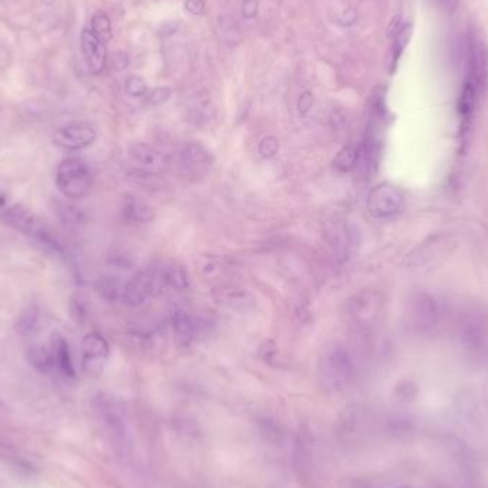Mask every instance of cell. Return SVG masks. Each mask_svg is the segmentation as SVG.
<instances>
[{
	"label": "cell",
	"mask_w": 488,
	"mask_h": 488,
	"mask_svg": "<svg viewBox=\"0 0 488 488\" xmlns=\"http://www.w3.org/2000/svg\"><path fill=\"white\" fill-rule=\"evenodd\" d=\"M2 219L12 228L30 237L32 240L40 243L42 246L51 249L53 252H62V244L54 237L47 224L32 210L22 205H15L8 207L2 213Z\"/></svg>",
	"instance_id": "1"
},
{
	"label": "cell",
	"mask_w": 488,
	"mask_h": 488,
	"mask_svg": "<svg viewBox=\"0 0 488 488\" xmlns=\"http://www.w3.org/2000/svg\"><path fill=\"white\" fill-rule=\"evenodd\" d=\"M93 176L87 163L79 157H66L56 170L57 190L66 199H83L92 189Z\"/></svg>",
	"instance_id": "2"
},
{
	"label": "cell",
	"mask_w": 488,
	"mask_h": 488,
	"mask_svg": "<svg viewBox=\"0 0 488 488\" xmlns=\"http://www.w3.org/2000/svg\"><path fill=\"white\" fill-rule=\"evenodd\" d=\"M320 372L327 384L340 387L347 383L353 374V360L347 348L340 343L327 347L322 357Z\"/></svg>",
	"instance_id": "3"
},
{
	"label": "cell",
	"mask_w": 488,
	"mask_h": 488,
	"mask_svg": "<svg viewBox=\"0 0 488 488\" xmlns=\"http://www.w3.org/2000/svg\"><path fill=\"white\" fill-rule=\"evenodd\" d=\"M96 130L86 121H72L60 126L53 135V143L65 150H82L96 140Z\"/></svg>",
	"instance_id": "4"
},
{
	"label": "cell",
	"mask_w": 488,
	"mask_h": 488,
	"mask_svg": "<svg viewBox=\"0 0 488 488\" xmlns=\"http://www.w3.org/2000/svg\"><path fill=\"white\" fill-rule=\"evenodd\" d=\"M403 202L400 190L390 185H380L369 193L367 210L376 219H389L400 212Z\"/></svg>",
	"instance_id": "5"
},
{
	"label": "cell",
	"mask_w": 488,
	"mask_h": 488,
	"mask_svg": "<svg viewBox=\"0 0 488 488\" xmlns=\"http://www.w3.org/2000/svg\"><path fill=\"white\" fill-rule=\"evenodd\" d=\"M178 161L188 174L203 176L212 169L213 156L200 142H188L178 152Z\"/></svg>",
	"instance_id": "6"
},
{
	"label": "cell",
	"mask_w": 488,
	"mask_h": 488,
	"mask_svg": "<svg viewBox=\"0 0 488 488\" xmlns=\"http://www.w3.org/2000/svg\"><path fill=\"white\" fill-rule=\"evenodd\" d=\"M80 47L89 72L93 75L102 73L107 62L104 42L90 28H85L80 35Z\"/></svg>",
	"instance_id": "7"
},
{
	"label": "cell",
	"mask_w": 488,
	"mask_h": 488,
	"mask_svg": "<svg viewBox=\"0 0 488 488\" xmlns=\"http://www.w3.org/2000/svg\"><path fill=\"white\" fill-rule=\"evenodd\" d=\"M109 357V344L99 333H89L82 340V362L87 373H99Z\"/></svg>",
	"instance_id": "8"
},
{
	"label": "cell",
	"mask_w": 488,
	"mask_h": 488,
	"mask_svg": "<svg viewBox=\"0 0 488 488\" xmlns=\"http://www.w3.org/2000/svg\"><path fill=\"white\" fill-rule=\"evenodd\" d=\"M154 279V294L166 291V288L185 290L189 287V274L185 267L174 263L166 262L159 267H153Z\"/></svg>",
	"instance_id": "9"
},
{
	"label": "cell",
	"mask_w": 488,
	"mask_h": 488,
	"mask_svg": "<svg viewBox=\"0 0 488 488\" xmlns=\"http://www.w3.org/2000/svg\"><path fill=\"white\" fill-rule=\"evenodd\" d=\"M154 294V279H153V270H145L138 273L133 279H130L125 284L123 295L121 300L130 307H138Z\"/></svg>",
	"instance_id": "10"
},
{
	"label": "cell",
	"mask_w": 488,
	"mask_h": 488,
	"mask_svg": "<svg viewBox=\"0 0 488 488\" xmlns=\"http://www.w3.org/2000/svg\"><path fill=\"white\" fill-rule=\"evenodd\" d=\"M379 309V297L373 291H361L347 301V315L355 324H369Z\"/></svg>",
	"instance_id": "11"
},
{
	"label": "cell",
	"mask_w": 488,
	"mask_h": 488,
	"mask_svg": "<svg viewBox=\"0 0 488 488\" xmlns=\"http://www.w3.org/2000/svg\"><path fill=\"white\" fill-rule=\"evenodd\" d=\"M130 159L146 171H161L170 164L169 156L146 143H135L129 147Z\"/></svg>",
	"instance_id": "12"
},
{
	"label": "cell",
	"mask_w": 488,
	"mask_h": 488,
	"mask_svg": "<svg viewBox=\"0 0 488 488\" xmlns=\"http://www.w3.org/2000/svg\"><path fill=\"white\" fill-rule=\"evenodd\" d=\"M173 333L177 341L183 346H189L197 336V323L192 315L183 309H176L170 317Z\"/></svg>",
	"instance_id": "13"
},
{
	"label": "cell",
	"mask_w": 488,
	"mask_h": 488,
	"mask_svg": "<svg viewBox=\"0 0 488 488\" xmlns=\"http://www.w3.org/2000/svg\"><path fill=\"white\" fill-rule=\"evenodd\" d=\"M50 350L53 354L54 369L59 370L60 373H63L68 377H73L75 367H73V360H72L68 341L60 334H53L50 340Z\"/></svg>",
	"instance_id": "14"
},
{
	"label": "cell",
	"mask_w": 488,
	"mask_h": 488,
	"mask_svg": "<svg viewBox=\"0 0 488 488\" xmlns=\"http://www.w3.org/2000/svg\"><path fill=\"white\" fill-rule=\"evenodd\" d=\"M330 244L338 256H347L355 246V228L348 224H338L330 230Z\"/></svg>",
	"instance_id": "15"
},
{
	"label": "cell",
	"mask_w": 488,
	"mask_h": 488,
	"mask_svg": "<svg viewBox=\"0 0 488 488\" xmlns=\"http://www.w3.org/2000/svg\"><path fill=\"white\" fill-rule=\"evenodd\" d=\"M123 216L126 220L138 224L152 223L156 217L153 207L135 196H129L125 199Z\"/></svg>",
	"instance_id": "16"
},
{
	"label": "cell",
	"mask_w": 488,
	"mask_h": 488,
	"mask_svg": "<svg viewBox=\"0 0 488 488\" xmlns=\"http://www.w3.org/2000/svg\"><path fill=\"white\" fill-rule=\"evenodd\" d=\"M28 360L30 361V364L33 367L39 372L47 373L50 370L54 369V362H53V354L50 350V346H44L42 343H35L32 346H29L28 348Z\"/></svg>",
	"instance_id": "17"
},
{
	"label": "cell",
	"mask_w": 488,
	"mask_h": 488,
	"mask_svg": "<svg viewBox=\"0 0 488 488\" xmlns=\"http://www.w3.org/2000/svg\"><path fill=\"white\" fill-rule=\"evenodd\" d=\"M360 157H361V145H347L338 152V154L336 156L333 161V166L340 173H347L354 170L358 166Z\"/></svg>",
	"instance_id": "18"
},
{
	"label": "cell",
	"mask_w": 488,
	"mask_h": 488,
	"mask_svg": "<svg viewBox=\"0 0 488 488\" xmlns=\"http://www.w3.org/2000/svg\"><path fill=\"white\" fill-rule=\"evenodd\" d=\"M40 323V313L39 309L36 306H29L26 310H23V313L20 315L19 320H18V331L25 336V337H30L33 334H36V331L39 330V324Z\"/></svg>",
	"instance_id": "19"
},
{
	"label": "cell",
	"mask_w": 488,
	"mask_h": 488,
	"mask_svg": "<svg viewBox=\"0 0 488 488\" xmlns=\"http://www.w3.org/2000/svg\"><path fill=\"white\" fill-rule=\"evenodd\" d=\"M123 290L125 286L113 276H103L97 281V291L107 301H116L118 297L123 295Z\"/></svg>",
	"instance_id": "20"
},
{
	"label": "cell",
	"mask_w": 488,
	"mask_h": 488,
	"mask_svg": "<svg viewBox=\"0 0 488 488\" xmlns=\"http://www.w3.org/2000/svg\"><path fill=\"white\" fill-rule=\"evenodd\" d=\"M54 212L57 213L60 220H62L69 227H79L85 221L82 212L78 207L68 205V203L57 202Z\"/></svg>",
	"instance_id": "21"
},
{
	"label": "cell",
	"mask_w": 488,
	"mask_h": 488,
	"mask_svg": "<svg viewBox=\"0 0 488 488\" xmlns=\"http://www.w3.org/2000/svg\"><path fill=\"white\" fill-rule=\"evenodd\" d=\"M90 29L106 43L111 39V35H113V30H111V22L109 19V16L99 11L93 15L92 18V22H90Z\"/></svg>",
	"instance_id": "22"
},
{
	"label": "cell",
	"mask_w": 488,
	"mask_h": 488,
	"mask_svg": "<svg viewBox=\"0 0 488 488\" xmlns=\"http://www.w3.org/2000/svg\"><path fill=\"white\" fill-rule=\"evenodd\" d=\"M474 104H475V87L471 82H467L460 96V103H458L460 113L464 117H468L474 109Z\"/></svg>",
	"instance_id": "23"
},
{
	"label": "cell",
	"mask_w": 488,
	"mask_h": 488,
	"mask_svg": "<svg viewBox=\"0 0 488 488\" xmlns=\"http://www.w3.org/2000/svg\"><path fill=\"white\" fill-rule=\"evenodd\" d=\"M411 37V25H403V28L400 29V32L396 35L394 40V51H393V66H396L397 60L400 59L403 50L405 49L408 40Z\"/></svg>",
	"instance_id": "24"
},
{
	"label": "cell",
	"mask_w": 488,
	"mask_h": 488,
	"mask_svg": "<svg viewBox=\"0 0 488 488\" xmlns=\"http://www.w3.org/2000/svg\"><path fill=\"white\" fill-rule=\"evenodd\" d=\"M126 93L130 96V97H135V99H140V97H146L149 89H147V85L146 82L139 78V76H130L128 80H126Z\"/></svg>",
	"instance_id": "25"
},
{
	"label": "cell",
	"mask_w": 488,
	"mask_h": 488,
	"mask_svg": "<svg viewBox=\"0 0 488 488\" xmlns=\"http://www.w3.org/2000/svg\"><path fill=\"white\" fill-rule=\"evenodd\" d=\"M280 143L276 136H266L259 145V153L264 159H272L279 153Z\"/></svg>",
	"instance_id": "26"
},
{
	"label": "cell",
	"mask_w": 488,
	"mask_h": 488,
	"mask_svg": "<svg viewBox=\"0 0 488 488\" xmlns=\"http://www.w3.org/2000/svg\"><path fill=\"white\" fill-rule=\"evenodd\" d=\"M171 96V89L170 87H156L153 90H149L146 94V102L150 106H161L164 104Z\"/></svg>",
	"instance_id": "27"
},
{
	"label": "cell",
	"mask_w": 488,
	"mask_h": 488,
	"mask_svg": "<svg viewBox=\"0 0 488 488\" xmlns=\"http://www.w3.org/2000/svg\"><path fill=\"white\" fill-rule=\"evenodd\" d=\"M315 104V94L310 92V90H306V92H303L298 97V102H297V110L300 114H307L312 107Z\"/></svg>",
	"instance_id": "28"
},
{
	"label": "cell",
	"mask_w": 488,
	"mask_h": 488,
	"mask_svg": "<svg viewBox=\"0 0 488 488\" xmlns=\"http://www.w3.org/2000/svg\"><path fill=\"white\" fill-rule=\"evenodd\" d=\"M259 13V2L257 0H243L241 4V15L246 20H253Z\"/></svg>",
	"instance_id": "29"
},
{
	"label": "cell",
	"mask_w": 488,
	"mask_h": 488,
	"mask_svg": "<svg viewBox=\"0 0 488 488\" xmlns=\"http://www.w3.org/2000/svg\"><path fill=\"white\" fill-rule=\"evenodd\" d=\"M129 65V57L123 51H116L111 56V68L114 71H125Z\"/></svg>",
	"instance_id": "30"
},
{
	"label": "cell",
	"mask_w": 488,
	"mask_h": 488,
	"mask_svg": "<svg viewBox=\"0 0 488 488\" xmlns=\"http://www.w3.org/2000/svg\"><path fill=\"white\" fill-rule=\"evenodd\" d=\"M185 9L192 13V15H203L206 9V2L205 0H186L185 2Z\"/></svg>",
	"instance_id": "31"
},
{
	"label": "cell",
	"mask_w": 488,
	"mask_h": 488,
	"mask_svg": "<svg viewBox=\"0 0 488 488\" xmlns=\"http://www.w3.org/2000/svg\"><path fill=\"white\" fill-rule=\"evenodd\" d=\"M433 4L437 9L446 13H453L457 8V0H433Z\"/></svg>",
	"instance_id": "32"
},
{
	"label": "cell",
	"mask_w": 488,
	"mask_h": 488,
	"mask_svg": "<svg viewBox=\"0 0 488 488\" xmlns=\"http://www.w3.org/2000/svg\"><path fill=\"white\" fill-rule=\"evenodd\" d=\"M340 22H341V25H344V26H351V25H354V23L357 22V13H355V11H353V9L346 11V12L341 15Z\"/></svg>",
	"instance_id": "33"
},
{
	"label": "cell",
	"mask_w": 488,
	"mask_h": 488,
	"mask_svg": "<svg viewBox=\"0 0 488 488\" xmlns=\"http://www.w3.org/2000/svg\"><path fill=\"white\" fill-rule=\"evenodd\" d=\"M401 28H403L401 16H396V18L391 20L390 26H389V36H390V39H394L396 35L400 32Z\"/></svg>",
	"instance_id": "34"
},
{
	"label": "cell",
	"mask_w": 488,
	"mask_h": 488,
	"mask_svg": "<svg viewBox=\"0 0 488 488\" xmlns=\"http://www.w3.org/2000/svg\"><path fill=\"white\" fill-rule=\"evenodd\" d=\"M8 413H9V407L2 400H0V415H6Z\"/></svg>",
	"instance_id": "35"
}]
</instances>
